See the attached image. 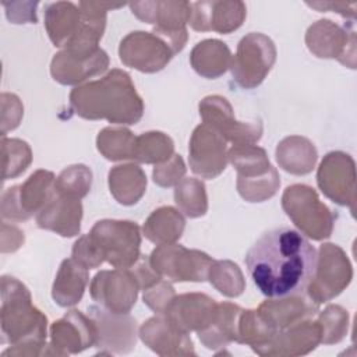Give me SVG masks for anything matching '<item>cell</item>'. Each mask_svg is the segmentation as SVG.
I'll list each match as a JSON object with an SVG mask.
<instances>
[{
	"instance_id": "cell-1",
	"label": "cell",
	"mask_w": 357,
	"mask_h": 357,
	"mask_svg": "<svg viewBox=\"0 0 357 357\" xmlns=\"http://www.w3.org/2000/svg\"><path fill=\"white\" fill-rule=\"evenodd\" d=\"M317 261L314 245L289 226L265 231L244 258L254 284L269 298L301 296L315 275Z\"/></svg>"
},
{
	"instance_id": "cell-2",
	"label": "cell",
	"mask_w": 357,
	"mask_h": 357,
	"mask_svg": "<svg viewBox=\"0 0 357 357\" xmlns=\"http://www.w3.org/2000/svg\"><path fill=\"white\" fill-rule=\"evenodd\" d=\"M71 106L84 119H107L112 123L135 124L142 116V102L130 75L113 70L100 81L75 88L70 95Z\"/></svg>"
},
{
	"instance_id": "cell-3",
	"label": "cell",
	"mask_w": 357,
	"mask_h": 357,
	"mask_svg": "<svg viewBox=\"0 0 357 357\" xmlns=\"http://www.w3.org/2000/svg\"><path fill=\"white\" fill-rule=\"evenodd\" d=\"M86 238L100 264L105 257L113 266L127 268L138 258L139 227L132 222H96Z\"/></svg>"
},
{
	"instance_id": "cell-4",
	"label": "cell",
	"mask_w": 357,
	"mask_h": 357,
	"mask_svg": "<svg viewBox=\"0 0 357 357\" xmlns=\"http://www.w3.org/2000/svg\"><path fill=\"white\" fill-rule=\"evenodd\" d=\"M276 59L273 42L262 35L251 32L238 42L237 54L231 59V75L243 88L258 86L269 73Z\"/></svg>"
},
{
	"instance_id": "cell-5",
	"label": "cell",
	"mask_w": 357,
	"mask_h": 357,
	"mask_svg": "<svg viewBox=\"0 0 357 357\" xmlns=\"http://www.w3.org/2000/svg\"><path fill=\"white\" fill-rule=\"evenodd\" d=\"M213 261L209 255L201 251H190L181 245H160L151 255V265L170 280L180 265V282H204L208 278V271Z\"/></svg>"
},
{
	"instance_id": "cell-6",
	"label": "cell",
	"mask_w": 357,
	"mask_h": 357,
	"mask_svg": "<svg viewBox=\"0 0 357 357\" xmlns=\"http://www.w3.org/2000/svg\"><path fill=\"white\" fill-rule=\"evenodd\" d=\"M199 114L205 120V124H212L215 130L222 137L230 141H247L254 142L261 138L262 127L257 124H245L233 119L231 107L227 99L222 96H208L199 103Z\"/></svg>"
},
{
	"instance_id": "cell-7",
	"label": "cell",
	"mask_w": 357,
	"mask_h": 357,
	"mask_svg": "<svg viewBox=\"0 0 357 357\" xmlns=\"http://www.w3.org/2000/svg\"><path fill=\"white\" fill-rule=\"evenodd\" d=\"M226 141L206 124L198 126L190 144L191 170L205 178H215L226 167Z\"/></svg>"
},
{
	"instance_id": "cell-8",
	"label": "cell",
	"mask_w": 357,
	"mask_h": 357,
	"mask_svg": "<svg viewBox=\"0 0 357 357\" xmlns=\"http://www.w3.org/2000/svg\"><path fill=\"white\" fill-rule=\"evenodd\" d=\"M283 201H287L290 204H294L305 209V212H300L289 216L296 223V226L301 229L303 233H305L307 236L315 240H321L331 236L332 219H331L329 209L324 206L321 209L311 212V208L317 202H319L317 192L311 187L301 185V184L287 187L283 194Z\"/></svg>"
},
{
	"instance_id": "cell-9",
	"label": "cell",
	"mask_w": 357,
	"mask_h": 357,
	"mask_svg": "<svg viewBox=\"0 0 357 357\" xmlns=\"http://www.w3.org/2000/svg\"><path fill=\"white\" fill-rule=\"evenodd\" d=\"M120 60L135 68L142 54H148L151 73L162 70L173 57L172 45L156 32H131L120 43Z\"/></svg>"
},
{
	"instance_id": "cell-10",
	"label": "cell",
	"mask_w": 357,
	"mask_h": 357,
	"mask_svg": "<svg viewBox=\"0 0 357 357\" xmlns=\"http://www.w3.org/2000/svg\"><path fill=\"white\" fill-rule=\"evenodd\" d=\"M191 8L190 22L195 31L229 33L237 29L245 17V6L241 1H197Z\"/></svg>"
},
{
	"instance_id": "cell-11",
	"label": "cell",
	"mask_w": 357,
	"mask_h": 357,
	"mask_svg": "<svg viewBox=\"0 0 357 357\" xmlns=\"http://www.w3.org/2000/svg\"><path fill=\"white\" fill-rule=\"evenodd\" d=\"M86 282V268L78 264L74 258L64 259L54 280L52 296L61 307L74 305L81 300Z\"/></svg>"
},
{
	"instance_id": "cell-12",
	"label": "cell",
	"mask_w": 357,
	"mask_h": 357,
	"mask_svg": "<svg viewBox=\"0 0 357 357\" xmlns=\"http://www.w3.org/2000/svg\"><path fill=\"white\" fill-rule=\"evenodd\" d=\"M192 68L205 78H216L230 67L231 56L226 43L216 39L198 42L191 52Z\"/></svg>"
},
{
	"instance_id": "cell-13",
	"label": "cell",
	"mask_w": 357,
	"mask_h": 357,
	"mask_svg": "<svg viewBox=\"0 0 357 357\" xmlns=\"http://www.w3.org/2000/svg\"><path fill=\"white\" fill-rule=\"evenodd\" d=\"M46 28L54 46H64L67 36L81 26L79 10L73 3H53L46 8Z\"/></svg>"
},
{
	"instance_id": "cell-14",
	"label": "cell",
	"mask_w": 357,
	"mask_h": 357,
	"mask_svg": "<svg viewBox=\"0 0 357 357\" xmlns=\"http://www.w3.org/2000/svg\"><path fill=\"white\" fill-rule=\"evenodd\" d=\"M173 211L174 208H170V206H163V208H159L158 211H153V213L148 218V220L144 225V231L148 240H151L155 244H160L165 241H174L180 238L184 229L183 216L177 213L166 225Z\"/></svg>"
},
{
	"instance_id": "cell-15",
	"label": "cell",
	"mask_w": 357,
	"mask_h": 357,
	"mask_svg": "<svg viewBox=\"0 0 357 357\" xmlns=\"http://www.w3.org/2000/svg\"><path fill=\"white\" fill-rule=\"evenodd\" d=\"M176 204L190 218H198L206 212V194L204 183L185 178L174 190Z\"/></svg>"
},
{
	"instance_id": "cell-16",
	"label": "cell",
	"mask_w": 357,
	"mask_h": 357,
	"mask_svg": "<svg viewBox=\"0 0 357 357\" xmlns=\"http://www.w3.org/2000/svg\"><path fill=\"white\" fill-rule=\"evenodd\" d=\"M3 148L8 149L11 153H15L17 156L13 158V160L7 165H4V180L10 178V177H15L20 174L18 166H17V160L26 169V166L31 162V151L26 145V142L21 141V139H6L3 137Z\"/></svg>"
},
{
	"instance_id": "cell-17",
	"label": "cell",
	"mask_w": 357,
	"mask_h": 357,
	"mask_svg": "<svg viewBox=\"0 0 357 357\" xmlns=\"http://www.w3.org/2000/svg\"><path fill=\"white\" fill-rule=\"evenodd\" d=\"M185 172L183 159L180 155H174L172 160V167L166 169V166H158L153 169V181L162 187H169L180 180Z\"/></svg>"
},
{
	"instance_id": "cell-18",
	"label": "cell",
	"mask_w": 357,
	"mask_h": 357,
	"mask_svg": "<svg viewBox=\"0 0 357 357\" xmlns=\"http://www.w3.org/2000/svg\"><path fill=\"white\" fill-rule=\"evenodd\" d=\"M291 303H293V301H290V300H287V301H286V300H282V301H279L278 304L280 305V308H282L283 311L287 312L289 308H290V305H291ZM279 319H282V321L279 322V328H280V326H284V325H289V322H290L289 314H286V315H284V314H279Z\"/></svg>"
}]
</instances>
